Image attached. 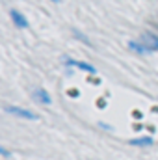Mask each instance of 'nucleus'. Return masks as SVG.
Wrapping results in <instances>:
<instances>
[{"label": "nucleus", "mask_w": 158, "mask_h": 160, "mask_svg": "<svg viewBox=\"0 0 158 160\" xmlns=\"http://www.w3.org/2000/svg\"><path fill=\"white\" fill-rule=\"evenodd\" d=\"M4 110H6L7 114H11V116L22 118V119H32V121L37 119V116H36L34 112H30V110H26V108H21V106H11V104H7Z\"/></svg>", "instance_id": "nucleus-1"}, {"label": "nucleus", "mask_w": 158, "mask_h": 160, "mask_svg": "<svg viewBox=\"0 0 158 160\" xmlns=\"http://www.w3.org/2000/svg\"><path fill=\"white\" fill-rule=\"evenodd\" d=\"M63 62H65L67 67H77V69L84 71V73H89V75H95L97 73V69L91 63H87V62H80V60H73V58H65Z\"/></svg>", "instance_id": "nucleus-2"}, {"label": "nucleus", "mask_w": 158, "mask_h": 160, "mask_svg": "<svg viewBox=\"0 0 158 160\" xmlns=\"http://www.w3.org/2000/svg\"><path fill=\"white\" fill-rule=\"evenodd\" d=\"M9 17H11L13 24H15L17 28H21V30H26V28L30 26V21H28L19 9H11V11H9Z\"/></svg>", "instance_id": "nucleus-3"}, {"label": "nucleus", "mask_w": 158, "mask_h": 160, "mask_svg": "<svg viewBox=\"0 0 158 160\" xmlns=\"http://www.w3.org/2000/svg\"><path fill=\"white\" fill-rule=\"evenodd\" d=\"M140 39L147 45V48L151 52H158V34H155V32H143Z\"/></svg>", "instance_id": "nucleus-4"}, {"label": "nucleus", "mask_w": 158, "mask_h": 160, "mask_svg": "<svg viewBox=\"0 0 158 160\" xmlns=\"http://www.w3.org/2000/svg\"><path fill=\"white\" fill-rule=\"evenodd\" d=\"M32 97H34V101H37L41 104H50L52 102V97H50V93L45 88H36L32 91Z\"/></svg>", "instance_id": "nucleus-5"}, {"label": "nucleus", "mask_w": 158, "mask_h": 160, "mask_svg": "<svg viewBox=\"0 0 158 160\" xmlns=\"http://www.w3.org/2000/svg\"><path fill=\"white\" fill-rule=\"evenodd\" d=\"M128 48L132 50V52H136V54H140V56H145V54H151V50L147 48V45L143 43L141 39H132L128 41Z\"/></svg>", "instance_id": "nucleus-6"}, {"label": "nucleus", "mask_w": 158, "mask_h": 160, "mask_svg": "<svg viewBox=\"0 0 158 160\" xmlns=\"http://www.w3.org/2000/svg\"><path fill=\"white\" fill-rule=\"evenodd\" d=\"M130 145H138V147H147V145H153V138L151 136H141V138H134L128 142Z\"/></svg>", "instance_id": "nucleus-7"}, {"label": "nucleus", "mask_w": 158, "mask_h": 160, "mask_svg": "<svg viewBox=\"0 0 158 160\" xmlns=\"http://www.w3.org/2000/svg\"><path fill=\"white\" fill-rule=\"evenodd\" d=\"M75 36H77V38H78V39H82V41H84V43H87V45H89V39H87V38H86V36H82V34H80V32H75Z\"/></svg>", "instance_id": "nucleus-8"}, {"label": "nucleus", "mask_w": 158, "mask_h": 160, "mask_svg": "<svg viewBox=\"0 0 158 160\" xmlns=\"http://www.w3.org/2000/svg\"><path fill=\"white\" fill-rule=\"evenodd\" d=\"M0 155H2V157H6V158H7V157H9V151H7V149H6V147H0Z\"/></svg>", "instance_id": "nucleus-9"}, {"label": "nucleus", "mask_w": 158, "mask_h": 160, "mask_svg": "<svg viewBox=\"0 0 158 160\" xmlns=\"http://www.w3.org/2000/svg\"><path fill=\"white\" fill-rule=\"evenodd\" d=\"M50 2H58V0H50Z\"/></svg>", "instance_id": "nucleus-10"}]
</instances>
